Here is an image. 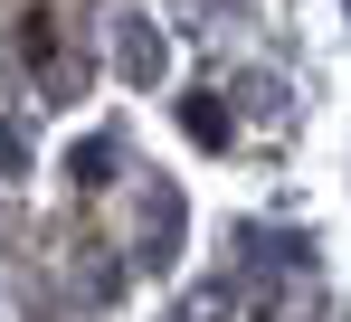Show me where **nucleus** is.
Returning <instances> with one entry per match:
<instances>
[{
    "mask_svg": "<svg viewBox=\"0 0 351 322\" xmlns=\"http://www.w3.org/2000/svg\"><path fill=\"white\" fill-rule=\"evenodd\" d=\"M19 48H29V66L58 76V10H29V19H19Z\"/></svg>",
    "mask_w": 351,
    "mask_h": 322,
    "instance_id": "obj_1",
    "label": "nucleus"
}]
</instances>
